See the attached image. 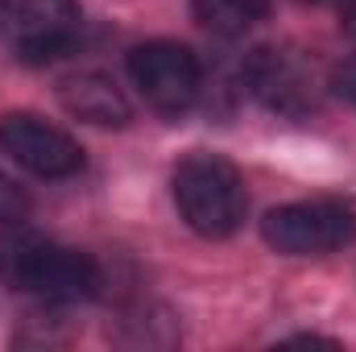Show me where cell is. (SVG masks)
Wrapping results in <instances>:
<instances>
[{
    "mask_svg": "<svg viewBox=\"0 0 356 352\" xmlns=\"http://www.w3.org/2000/svg\"><path fill=\"white\" fill-rule=\"evenodd\" d=\"M340 25H344V33L356 38V0H344L340 4Z\"/></svg>",
    "mask_w": 356,
    "mask_h": 352,
    "instance_id": "12",
    "label": "cell"
},
{
    "mask_svg": "<svg viewBox=\"0 0 356 352\" xmlns=\"http://www.w3.org/2000/svg\"><path fill=\"white\" fill-rule=\"evenodd\" d=\"M58 99L71 116L88 120V125H99V129H120L129 125L133 108L124 99V91L116 88L108 75L99 71H79V75H67L58 83Z\"/></svg>",
    "mask_w": 356,
    "mask_h": 352,
    "instance_id": "7",
    "label": "cell"
},
{
    "mask_svg": "<svg viewBox=\"0 0 356 352\" xmlns=\"http://www.w3.org/2000/svg\"><path fill=\"white\" fill-rule=\"evenodd\" d=\"M0 150L38 178H71L83 170V150L71 133L46 125L29 112L0 116Z\"/></svg>",
    "mask_w": 356,
    "mask_h": 352,
    "instance_id": "6",
    "label": "cell"
},
{
    "mask_svg": "<svg viewBox=\"0 0 356 352\" xmlns=\"http://www.w3.org/2000/svg\"><path fill=\"white\" fill-rule=\"evenodd\" d=\"M83 29L79 0H13L8 42L21 63H54L63 58Z\"/></svg>",
    "mask_w": 356,
    "mask_h": 352,
    "instance_id": "5",
    "label": "cell"
},
{
    "mask_svg": "<svg viewBox=\"0 0 356 352\" xmlns=\"http://www.w3.org/2000/svg\"><path fill=\"white\" fill-rule=\"evenodd\" d=\"M129 79L145 95L149 108L158 112H186L199 88H203V67L195 50L182 42H145L129 54Z\"/></svg>",
    "mask_w": 356,
    "mask_h": 352,
    "instance_id": "4",
    "label": "cell"
},
{
    "mask_svg": "<svg viewBox=\"0 0 356 352\" xmlns=\"http://www.w3.org/2000/svg\"><path fill=\"white\" fill-rule=\"evenodd\" d=\"M245 79L253 83L257 95H266L273 108H286L294 112L298 108V95H302V79L290 71L286 58H277L273 50H253L249 67H245Z\"/></svg>",
    "mask_w": 356,
    "mask_h": 352,
    "instance_id": "8",
    "label": "cell"
},
{
    "mask_svg": "<svg viewBox=\"0 0 356 352\" xmlns=\"http://www.w3.org/2000/svg\"><path fill=\"white\" fill-rule=\"evenodd\" d=\"M25 211H29L25 191L0 170V224H17V220H25Z\"/></svg>",
    "mask_w": 356,
    "mask_h": 352,
    "instance_id": "10",
    "label": "cell"
},
{
    "mask_svg": "<svg viewBox=\"0 0 356 352\" xmlns=\"http://www.w3.org/2000/svg\"><path fill=\"white\" fill-rule=\"evenodd\" d=\"M170 186H175V203L182 211V220L199 237L224 241L245 224L249 195H245L241 170L228 158H220V154H186L175 166Z\"/></svg>",
    "mask_w": 356,
    "mask_h": 352,
    "instance_id": "2",
    "label": "cell"
},
{
    "mask_svg": "<svg viewBox=\"0 0 356 352\" xmlns=\"http://www.w3.org/2000/svg\"><path fill=\"white\" fill-rule=\"evenodd\" d=\"M0 278L42 303H88L104 286V273L88 253L33 232H13L0 241Z\"/></svg>",
    "mask_w": 356,
    "mask_h": 352,
    "instance_id": "1",
    "label": "cell"
},
{
    "mask_svg": "<svg viewBox=\"0 0 356 352\" xmlns=\"http://www.w3.org/2000/svg\"><path fill=\"white\" fill-rule=\"evenodd\" d=\"M261 237L269 249L286 257H323L340 253L356 241V211L336 199H307L273 207L261 220Z\"/></svg>",
    "mask_w": 356,
    "mask_h": 352,
    "instance_id": "3",
    "label": "cell"
},
{
    "mask_svg": "<svg viewBox=\"0 0 356 352\" xmlns=\"http://www.w3.org/2000/svg\"><path fill=\"white\" fill-rule=\"evenodd\" d=\"M332 88L340 91L348 104H356V58H348V63H340V67H336V75H332Z\"/></svg>",
    "mask_w": 356,
    "mask_h": 352,
    "instance_id": "11",
    "label": "cell"
},
{
    "mask_svg": "<svg viewBox=\"0 0 356 352\" xmlns=\"http://www.w3.org/2000/svg\"><path fill=\"white\" fill-rule=\"evenodd\" d=\"M8 17H13V0H0V29H8Z\"/></svg>",
    "mask_w": 356,
    "mask_h": 352,
    "instance_id": "13",
    "label": "cell"
},
{
    "mask_svg": "<svg viewBox=\"0 0 356 352\" xmlns=\"http://www.w3.org/2000/svg\"><path fill=\"white\" fill-rule=\"evenodd\" d=\"M269 0H195V21L207 33L220 38H241L257 21H266Z\"/></svg>",
    "mask_w": 356,
    "mask_h": 352,
    "instance_id": "9",
    "label": "cell"
}]
</instances>
